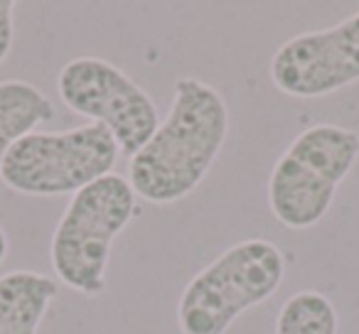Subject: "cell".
Segmentation results:
<instances>
[{
	"instance_id": "obj_11",
	"label": "cell",
	"mask_w": 359,
	"mask_h": 334,
	"mask_svg": "<svg viewBox=\"0 0 359 334\" xmlns=\"http://www.w3.org/2000/svg\"><path fill=\"white\" fill-rule=\"evenodd\" d=\"M15 37V3L0 0V64L8 60Z\"/></svg>"
},
{
	"instance_id": "obj_2",
	"label": "cell",
	"mask_w": 359,
	"mask_h": 334,
	"mask_svg": "<svg viewBox=\"0 0 359 334\" xmlns=\"http://www.w3.org/2000/svg\"><path fill=\"white\" fill-rule=\"evenodd\" d=\"M135 216L138 197L130 182L114 172L72 195L50 244L57 278L84 298L104 293L111 246Z\"/></svg>"
},
{
	"instance_id": "obj_7",
	"label": "cell",
	"mask_w": 359,
	"mask_h": 334,
	"mask_svg": "<svg viewBox=\"0 0 359 334\" xmlns=\"http://www.w3.org/2000/svg\"><path fill=\"white\" fill-rule=\"evenodd\" d=\"M269 74L293 99H318L359 81V8L337 25L285 40Z\"/></svg>"
},
{
	"instance_id": "obj_6",
	"label": "cell",
	"mask_w": 359,
	"mask_h": 334,
	"mask_svg": "<svg viewBox=\"0 0 359 334\" xmlns=\"http://www.w3.org/2000/svg\"><path fill=\"white\" fill-rule=\"evenodd\" d=\"M57 91L69 111L114 135L118 150L133 158L158 130L155 101L121 67L101 57H76L57 74Z\"/></svg>"
},
{
	"instance_id": "obj_8",
	"label": "cell",
	"mask_w": 359,
	"mask_h": 334,
	"mask_svg": "<svg viewBox=\"0 0 359 334\" xmlns=\"http://www.w3.org/2000/svg\"><path fill=\"white\" fill-rule=\"evenodd\" d=\"M57 293V280L45 273L11 270L0 275V334H37Z\"/></svg>"
},
{
	"instance_id": "obj_1",
	"label": "cell",
	"mask_w": 359,
	"mask_h": 334,
	"mask_svg": "<svg viewBox=\"0 0 359 334\" xmlns=\"http://www.w3.org/2000/svg\"><path fill=\"white\" fill-rule=\"evenodd\" d=\"M229 135V106L219 89L180 76L170 111L153 138L128 160L135 197L175 204L202 185Z\"/></svg>"
},
{
	"instance_id": "obj_9",
	"label": "cell",
	"mask_w": 359,
	"mask_h": 334,
	"mask_svg": "<svg viewBox=\"0 0 359 334\" xmlns=\"http://www.w3.org/2000/svg\"><path fill=\"white\" fill-rule=\"evenodd\" d=\"M55 118V104L30 81H0V167L11 148L40 123Z\"/></svg>"
},
{
	"instance_id": "obj_4",
	"label": "cell",
	"mask_w": 359,
	"mask_h": 334,
	"mask_svg": "<svg viewBox=\"0 0 359 334\" xmlns=\"http://www.w3.org/2000/svg\"><path fill=\"white\" fill-rule=\"evenodd\" d=\"M359 158L352 128L318 123L295 135L269 177L271 214L293 231L318 226L330 211L339 185Z\"/></svg>"
},
{
	"instance_id": "obj_12",
	"label": "cell",
	"mask_w": 359,
	"mask_h": 334,
	"mask_svg": "<svg viewBox=\"0 0 359 334\" xmlns=\"http://www.w3.org/2000/svg\"><path fill=\"white\" fill-rule=\"evenodd\" d=\"M8 249H11V241H8L6 229L0 226V265H3V260L8 258Z\"/></svg>"
},
{
	"instance_id": "obj_5",
	"label": "cell",
	"mask_w": 359,
	"mask_h": 334,
	"mask_svg": "<svg viewBox=\"0 0 359 334\" xmlns=\"http://www.w3.org/2000/svg\"><path fill=\"white\" fill-rule=\"evenodd\" d=\"M118 153L114 135L99 123L62 133H30L6 155L0 180L27 197L76 195L111 175Z\"/></svg>"
},
{
	"instance_id": "obj_3",
	"label": "cell",
	"mask_w": 359,
	"mask_h": 334,
	"mask_svg": "<svg viewBox=\"0 0 359 334\" xmlns=\"http://www.w3.org/2000/svg\"><path fill=\"white\" fill-rule=\"evenodd\" d=\"M285 268L283 251L266 239H244L229 246L180 295V334H226L241 314L280 288Z\"/></svg>"
},
{
	"instance_id": "obj_10",
	"label": "cell",
	"mask_w": 359,
	"mask_h": 334,
	"mask_svg": "<svg viewBox=\"0 0 359 334\" xmlns=\"http://www.w3.org/2000/svg\"><path fill=\"white\" fill-rule=\"evenodd\" d=\"M339 317L332 300L318 290L293 293L276 317V334H337Z\"/></svg>"
}]
</instances>
